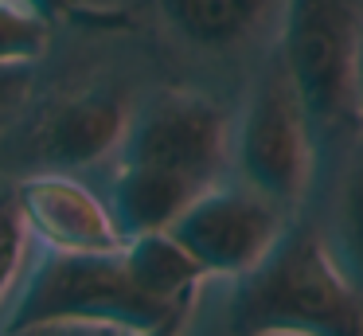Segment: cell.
Wrapping results in <instances>:
<instances>
[{"label": "cell", "instance_id": "obj_4", "mask_svg": "<svg viewBox=\"0 0 363 336\" xmlns=\"http://www.w3.org/2000/svg\"><path fill=\"white\" fill-rule=\"evenodd\" d=\"M235 156L246 188L274 200L289 215L301 207L308 184H313L316 137L277 51L269 55L250 98H246L242 121L235 133Z\"/></svg>", "mask_w": 363, "mask_h": 336}, {"label": "cell", "instance_id": "obj_17", "mask_svg": "<svg viewBox=\"0 0 363 336\" xmlns=\"http://www.w3.org/2000/svg\"><path fill=\"white\" fill-rule=\"evenodd\" d=\"M191 305H196V297H188V301H180L172 313H168L160 325L145 328V332H133V336H184V328H188V317H191Z\"/></svg>", "mask_w": 363, "mask_h": 336}, {"label": "cell", "instance_id": "obj_15", "mask_svg": "<svg viewBox=\"0 0 363 336\" xmlns=\"http://www.w3.org/2000/svg\"><path fill=\"white\" fill-rule=\"evenodd\" d=\"M35 86V67H0V129L24 114Z\"/></svg>", "mask_w": 363, "mask_h": 336}, {"label": "cell", "instance_id": "obj_5", "mask_svg": "<svg viewBox=\"0 0 363 336\" xmlns=\"http://www.w3.org/2000/svg\"><path fill=\"white\" fill-rule=\"evenodd\" d=\"M176 305H164L145 293L129 278L121 250L118 254L51 250L28 278V289L12 309L9 328L35 325V320H102V325H118L125 332H145V328L160 325Z\"/></svg>", "mask_w": 363, "mask_h": 336}, {"label": "cell", "instance_id": "obj_16", "mask_svg": "<svg viewBox=\"0 0 363 336\" xmlns=\"http://www.w3.org/2000/svg\"><path fill=\"white\" fill-rule=\"evenodd\" d=\"M4 336H133L118 325H102V320H35V325L9 328Z\"/></svg>", "mask_w": 363, "mask_h": 336}, {"label": "cell", "instance_id": "obj_11", "mask_svg": "<svg viewBox=\"0 0 363 336\" xmlns=\"http://www.w3.org/2000/svg\"><path fill=\"white\" fill-rule=\"evenodd\" d=\"M336 262L363 289V129L340 148V172L332 188V239Z\"/></svg>", "mask_w": 363, "mask_h": 336}, {"label": "cell", "instance_id": "obj_9", "mask_svg": "<svg viewBox=\"0 0 363 336\" xmlns=\"http://www.w3.org/2000/svg\"><path fill=\"white\" fill-rule=\"evenodd\" d=\"M160 20L199 51H235L277 36L289 0H152Z\"/></svg>", "mask_w": 363, "mask_h": 336}, {"label": "cell", "instance_id": "obj_7", "mask_svg": "<svg viewBox=\"0 0 363 336\" xmlns=\"http://www.w3.org/2000/svg\"><path fill=\"white\" fill-rule=\"evenodd\" d=\"M16 203L28 223V234L48 250L63 254H118L125 250V234L90 188L71 180L67 172H35L16 184Z\"/></svg>", "mask_w": 363, "mask_h": 336}, {"label": "cell", "instance_id": "obj_13", "mask_svg": "<svg viewBox=\"0 0 363 336\" xmlns=\"http://www.w3.org/2000/svg\"><path fill=\"white\" fill-rule=\"evenodd\" d=\"M24 250H28V223L16 203V184L0 180V301H4L9 286L16 281Z\"/></svg>", "mask_w": 363, "mask_h": 336}, {"label": "cell", "instance_id": "obj_12", "mask_svg": "<svg viewBox=\"0 0 363 336\" xmlns=\"http://www.w3.org/2000/svg\"><path fill=\"white\" fill-rule=\"evenodd\" d=\"M51 23L28 0H0V67H35L51 47Z\"/></svg>", "mask_w": 363, "mask_h": 336}, {"label": "cell", "instance_id": "obj_8", "mask_svg": "<svg viewBox=\"0 0 363 336\" xmlns=\"http://www.w3.org/2000/svg\"><path fill=\"white\" fill-rule=\"evenodd\" d=\"M129 117L133 109L118 86H82L48 106L35 129V148L55 168H90L121 148Z\"/></svg>", "mask_w": 363, "mask_h": 336}, {"label": "cell", "instance_id": "obj_3", "mask_svg": "<svg viewBox=\"0 0 363 336\" xmlns=\"http://www.w3.org/2000/svg\"><path fill=\"white\" fill-rule=\"evenodd\" d=\"M230 156V117L215 98L188 86H168L152 94L129 117L118 164L145 168L180 184L184 192L203 195L219 184Z\"/></svg>", "mask_w": 363, "mask_h": 336}, {"label": "cell", "instance_id": "obj_2", "mask_svg": "<svg viewBox=\"0 0 363 336\" xmlns=\"http://www.w3.org/2000/svg\"><path fill=\"white\" fill-rule=\"evenodd\" d=\"M359 28V0H289L285 8L277 55L301 94L316 148H344L363 129L355 94Z\"/></svg>", "mask_w": 363, "mask_h": 336}, {"label": "cell", "instance_id": "obj_14", "mask_svg": "<svg viewBox=\"0 0 363 336\" xmlns=\"http://www.w3.org/2000/svg\"><path fill=\"white\" fill-rule=\"evenodd\" d=\"M51 20H67L82 31H125L133 16L118 4H98V0H28Z\"/></svg>", "mask_w": 363, "mask_h": 336}, {"label": "cell", "instance_id": "obj_18", "mask_svg": "<svg viewBox=\"0 0 363 336\" xmlns=\"http://www.w3.org/2000/svg\"><path fill=\"white\" fill-rule=\"evenodd\" d=\"M355 94H359V117H363V28H359V51H355Z\"/></svg>", "mask_w": 363, "mask_h": 336}, {"label": "cell", "instance_id": "obj_1", "mask_svg": "<svg viewBox=\"0 0 363 336\" xmlns=\"http://www.w3.org/2000/svg\"><path fill=\"white\" fill-rule=\"evenodd\" d=\"M230 336H363V289L313 219H289L227 301Z\"/></svg>", "mask_w": 363, "mask_h": 336}, {"label": "cell", "instance_id": "obj_10", "mask_svg": "<svg viewBox=\"0 0 363 336\" xmlns=\"http://www.w3.org/2000/svg\"><path fill=\"white\" fill-rule=\"evenodd\" d=\"M125 270L149 297L164 305H176L184 297H196L199 281L207 278L199 262L172 239V231H145L125 239Z\"/></svg>", "mask_w": 363, "mask_h": 336}, {"label": "cell", "instance_id": "obj_6", "mask_svg": "<svg viewBox=\"0 0 363 336\" xmlns=\"http://www.w3.org/2000/svg\"><path fill=\"white\" fill-rule=\"evenodd\" d=\"M289 211H281L274 200L258 195L254 188H207L203 195L188 203L168 227L172 239L199 262L203 273H238L254 270L281 239Z\"/></svg>", "mask_w": 363, "mask_h": 336}, {"label": "cell", "instance_id": "obj_19", "mask_svg": "<svg viewBox=\"0 0 363 336\" xmlns=\"http://www.w3.org/2000/svg\"><path fill=\"white\" fill-rule=\"evenodd\" d=\"M359 4H363V0H359Z\"/></svg>", "mask_w": 363, "mask_h": 336}]
</instances>
